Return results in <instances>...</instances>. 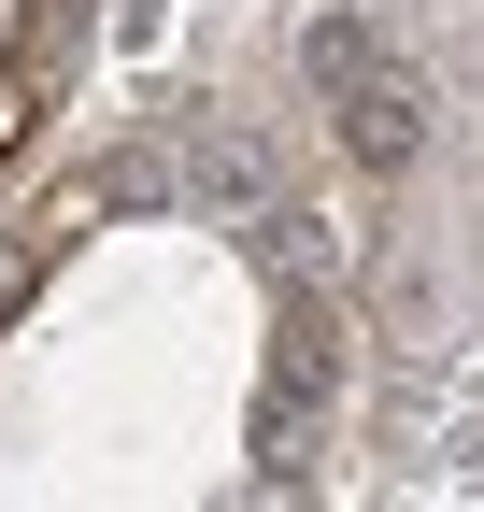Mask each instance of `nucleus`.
<instances>
[{"label":"nucleus","instance_id":"2","mask_svg":"<svg viewBox=\"0 0 484 512\" xmlns=\"http://www.w3.org/2000/svg\"><path fill=\"white\" fill-rule=\"evenodd\" d=\"M29 114H43V72H29V57H15V72H0V157H15V143H29Z\"/></svg>","mask_w":484,"mask_h":512},{"label":"nucleus","instance_id":"1","mask_svg":"<svg viewBox=\"0 0 484 512\" xmlns=\"http://www.w3.org/2000/svg\"><path fill=\"white\" fill-rule=\"evenodd\" d=\"M328 86H342V143L371 157V171H413V157H428V86H413V72L356 57V72H328Z\"/></svg>","mask_w":484,"mask_h":512}]
</instances>
